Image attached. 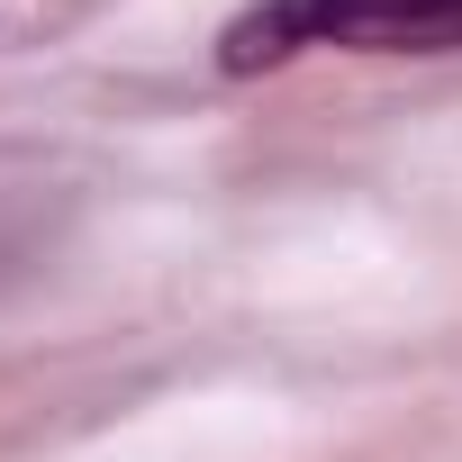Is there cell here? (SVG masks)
I'll list each match as a JSON object with an SVG mask.
<instances>
[{
	"instance_id": "cell-1",
	"label": "cell",
	"mask_w": 462,
	"mask_h": 462,
	"mask_svg": "<svg viewBox=\"0 0 462 462\" xmlns=\"http://www.w3.org/2000/svg\"><path fill=\"white\" fill-rule=\"evenodd\" d=\"M462 55V0H254L226 19L217 64L226 73H273L291 55Z\"/></svg>"
}]
</instances>
